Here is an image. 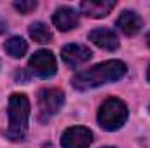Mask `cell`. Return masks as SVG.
I'll use <instances>...</instances> for the list:
<instances>
[{
  "label": "cell",
  "instance_id": "obj_1",
  "mask_svg": "<svg viewBox=\"0 0 150 148\" xmlns=\"http://www.w3.org/2000/svg\"><path fill=\"white\" fill-rule=\"evenodd\" d=\"M127 72V66L122 61L110 59V61H103L100 65H94L87 70H82L72 78V85L77 91H87L93 87H100L105 85L108 82H117L120 80Z\"/></svg>",
  "mask_w": 150,
  "mask_h": 148
},
{
  "label": "cell",
  "instance_id": "obj_2",
  "mask_svg": "<svg viewBox=\"0 0 150 148\" xmlns=\"http://www.w3.org/2000/svg\"><path fill=\"white\" fill-rule=\"evenodd\" d=\"M7 115H9V127L5 136L11 141H21L28 132V120H30V101L26 94L21 92L11 94Z\"/></svg>",
  "mask_w": 150,
  "mask_h": 148
},
{
  "label": "cell",
  "instance_id": "obj_3",
  "mask_svg": "<svg viewBox=\"0 0 150 148\" xmlns=\"http://www.w3.org/2000/svg\"><path fill=\"white\" fill-rule=\"evenodd\" d=\"M127 115H129V111H127V106L124 101H120L119 98H108L100 106L98 122L105 131H117L126 124Z\"/></svg>",
  "mask_w": 150,
  "mask_h": 148
},
{
  "label": "cell",
  "instance_id": "obj_4",
  "mask_svg": "<svg viewBox=\"0 0 150 148\" xmlns=\"http://www.w3.org/2000/svg\"><path fill=\"white\" fill-rule=\"evenodd\" d=\"M38 99V118L40 122L49 120L61 110L65 103V94L59 89H42L37 96Z\"/></svg>",
  "mask_w": 150,
  "mask_h": 148
},
{
  "label": "cell",
  "instance_id": "obj_5",
  "mask_svg": "<svg viewBox=\"0 0 150 148\" xmlns=\"http://www.w3.org/2000/svg\"><path fill=\"white\" fill-rule=\"evenodd\" d=\"M28 66H30V72L35 73L40 78H51L52 75L56 73L58 70V65H56V58L51 51H37L30 61H28Z\"/></svg>",
  "mask_w": 150,
  "mask_h": 148
},
{
  "label": "cell",
  "instance_id": "obj_6",
  "mask_svg": "<svg viewBox=\"0 0 150 148\" xmlns=\"http://www.w3.org/2000/svg\"><path fill=\"white\" fill-rule=\"evenodd\" d=\"M91 143H93V132L82 125H75V127L67 129L61 136L63 148H89Z\"/></svg>",
  "mask_w": 150,
  "mask_h": 148
},
{
  "label": "cell",
  "instance_id": "obj_7",
  "mask_svg": "<svg viewBox=\"0 0 150 148\" xmlns=\"http://www.w3.org/2000/svg\"><path fill=\"white\" fill-rule=\"evenodd\" d=\"M91 56H93L91 49L86 47V45H80V44H68V45H65V47L61 49V58H63V61H65L68 66H72V68L84 65L86 61L91 59Z\"/></svg>",
  "mask_w": 150,
  "mask_h": 148
},
{
  "label": "cell",
  "instance_id": "obj_8",
  "mask_svg": "<svg viewBox=\"0 0 150 148\" xmlns=\"http://www.w3.org/2000/svg\"><path fill=\"white\" fill-rule=\"evenodd\" d=\"M113 7H115L113 0H86L80 4L82 14H86L87 18H94V19L108 16L113 11Z\"/></svg>",
  "mask_w": 150,
  "mask_h": 148
},
{
  "label": "cell",
  "instance_id": "obj_9",
  "mask_svg": "<svg viewBox=\"0 0 150 148\" xmlns=\"http://www.w3.org/2000/svg\"><path fill=\"white\" fill-rule=\"evenodd\" d=\"M52 23L59 32H70L79 25V14L72 7H59L52 14Z\"/></svg>",
  "mask_w": 150,
  "mask_h": 148
},
{
  "label": "cell",
  "instance_id": "obj_10",
  "mask_svg": "<svg viewBox=\"0 0 150 148\" xmlns=\"http://www.w3.org/2000/svg\"><path fill=\"white\" fill-rule=\"evenodd\" d=\"M89 40L98 45L103 51H115L119 49V38L115 35V32L110 28H96L89 33Z\"/></svg>",
  "mask_w": 150,
  "mask_h": 148
},
{
  "label": "cell",
  "instance_id": "obj_11",
  "mask_svg": "<svg viewBox=\"0 0 150 148\" xmlns=\"http://www.w3.org/2000/svg\"><path fill=\"white\" fill-rule=\"evenodd\" d=\"M142 26H143L142 18H140L136 12H133V11H122L120 16L117 18V28H119L124 35H127V37L136 35V33L142 30Z\"/></svg>",
  "mask_w": 150,
  "mask_h": 148
},
{
  "label": "cell",
  "instance_id": "obj_12",
  "mask_svg": "<svg viewBox=\"0 0 150 148\" xmlns=\"http://www.w3.org/2000/svg\"><path fill=\"white\" fill-rule=\"evenodd\" d=\"M28 33H30V37L33 38V42H37V44H49V42L52 40L51 30L47 28V25H44V23H40V21L30 25Z\"/></svg>",
  "mask_w": 150,
  "mask_h": 148
},
{
  "label": "cell",
  "instance_id": "obj_13",
  "mask_svg": "<svg viewBox=\"0 0 150 148\" xmlns=\"http://www.w3.org/2000/svg\"><path fill=\"white\" fill-rule=\"evenodd\" d=\"M5 52L11 56V58H23L28 51V44L23 40L21 37H11L5 42Z\"/></svg>",
  "mask_w": 150,
  "mask_h": 148
},
{
  "label": "cell",
  "instance_id": "obj_14",
  "mask_svg": "<svg viewBox=\"0 0 150 148\" xmlns=\"http://www.w3.org/2000/svg\"><path fill=\"white\" fill-rule=\"evenodd\" d=\"M14 7L21 14H30L32 11L37 9V2L35 0H21V2H14Z\"/></svg>",
  "mask_w": 150,
  "mask_h": 148
},
{
  "label": "cell",
  "instance_id": "obj_15",
  "mask_svg": "<svg viewBox=\"0 0 150 148\" xmlns=\"http://www.w3.org/2000/svg\"><path fill=\"white\" fill-rule=\"evenodd\" d=\"M147 44H149V47H150V33L147 35Z\"/></svg>",
  "mask_w": 150,
  "mask_h": 148
},
{
  "label": "cell",
  "instance_id": "obj_16",
  "mask_svg": "<svg viewBox=\"0 0 150 148\" xmlns=\"http://www.w3.org/2000/svg\"><path fill=\"white\" fill-rule=\"evenodd\" d=\"M147 78H149V82H150V66H149V72H147Z\"/></svg>",
  "mask_w": 150,
  "mask_h": 148
},
{
  "label": "cell",
  "instance_id": "obj_17",
  "mask_svg": "<svg viewBox=\"0 0 150 148\" xmlns=\"http://www.w3.org/2000/svg\"><path fill=\"white\" fill-rule=\"evenodd\" d=\"M108 148H110V147H108Z\"/></svg>",
  "mask_w": 150,
  "mask_h": 148
}]
</instances>
